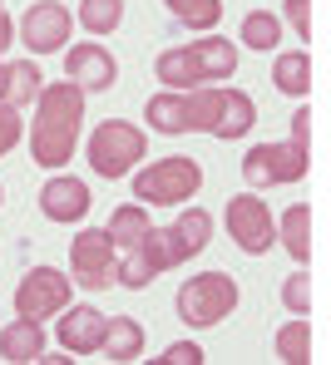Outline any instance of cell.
<instances>
[{"label": "cell", "mask_w": 331, "mask_h": 365, "mask_svg": "<svg viewBox=\"0 0 331 365\" xmlns=\"http://www.w3.org/2000/svg\"><path fill=\"white\" fill-rule=\"evenodd\" d=\"M79 128H84V89L69 84V79L40 84V94H35V128H30V158L40 168H65L74 158Z\"/></svg>", "instance_id": "6da1fadb"}, {"label": "cell", "mask_w": 331, "mask_h": 365, "mask_svg": "<svg viewBox=\"0 0 331 365\" xmlns=\"http://www.w3.org/2000/svg\"><path fill=\"white\" fill-rule=\"evenodd\" d=\"M203 187V168L198 158H188V153H168V158H158L153 168H143L138 178H133V197L148 207H178V202H188V197H198Z\"/></svg>", "instance_id": "7a4b0ae2"}, {"label": "cell", "mask_w": 331, "mask_h": 365, "mask_svg": "<svg viewBox=\"0 0 331 365\" xmlns=\"http://www.w3.org/2000/svg\"><path fill=\"white\" fill-rule=\"evenodd\" d=\"M238 282L228 277V272H203V277H188L183 287H178V321L183 326H193V331H203V326H218L223 316H233L238 311Z\"/></svg>", "instance_id": "3957f363"}, {"label": "cell", "mask_w": 331, "mask_h": 365, "mask_svg": "<svg viewBox=\"0 0 331 365\" xmlns=\"http://www.w3.org/2000/svg\"><path fill=\"white\" fill-rule=\"evenodd\" d=\"M138 158H143V128L109 119L89 133V168L99 178H124V173H133Z\"/></svg>", "instance_id": "277c9868"}, {"label": "cell", "mask_w": 331, "mask_h": 365, "mask_svg": "<svg viewBox=\"0 0 331 365\" xmlns=\"http://www.w3.org/2000/svg\"><path fill=\"white\" fill-rule=\"evenodd\" d=\"M114 267H119V247L109 242L104 227H84L69 242V282L84 292H104L114 287Z\"/></svg>", "instance_id": "5b68a950"}, {"label": "cell", "mask_w": 331, "mask_h": 365, "mask_svg": "<svg viewBox=\"0 0 331 365\" xmlns=\"http://www.w3.org/2000/svg\"><path fill=\"white\" fill-rule=\"evenodd\" d=\"M243 178L253 187H287L307 178V143H258L243 158Z\"/></svg>", "instance_id": "8992f818"}, {"label": "cell", "mask_w": 331, "mask_h": 365, "mask_svg": "<svg viewBox=\"0 0 331 365\" xmlns=\"http://www.w3.org/2000/svg\"><path fill=\"white\" fill-rule=\"evenodd\" d=\"M69 292H74V282H69L65 272H55V267H30V272L20 277V287H15V311H20V316H35V321L60 316L69 306Z\"/></svg>", "instance_id": "52a82bcc"}, {"label": "cell", "mask_w": 331, "mask_h": 365, "mask_svg": "<svg viewBox=\"0 0 331 365\" xmlns=\"http://www.w3.org/2000/svg\"><path fill=\"white\" fill-rule=\"evenodd\" d=\"M228 232H233V242L243 247L248 257H263V252H272V242H277L272 207H267L263 197H253V192L228 197Z\"/></svg>", "instance_id": "ba28073f"}, {"label": "cell", "mask_w": 331, "mask_h": 365, "mask_svg": "<svg viewBox=\"0 0 331 365\" xmlns=\"http://www.w3.org/2000/svg\"><path fill=\"white\" fill-rule=\"evenodd\" d=\"M69 25H74V20H69V5L40 0V5H30L25 20H20V40L30 45V55H55V50H65Z\"/></svg>", "instance_id": "9c48e42d"}, {"label": "cell", "mask_w": 331, "mask_h": 365, "mask_svg": "<svg viewBox=\"0 0 331 365\" xmlns=\"http://www.w3.org/2000/svg\"><path fill=\"white\" fill-rule=\"evenodd\" d=\"M65 79L69 84H79L84 94H104V89H114V79H119V64L114 55L104 50V45H74L65 55Z\"/></svg>", "instance_id": "30bf717a"}, {"label": "cell", "mask_w": 331, "mask_h": 365, "mask_svg": "<svg viewBox=\"0 0 331 365\" xmlns=\"http://www.w3.org/2000/svg\"><path fill=\"white\" fill-rule=\"evenodd\" d=\"M104 326H109V316H104L99 306H65L55 336H60V346H65L69 356H99Z\"/></svg>", "instance_id": "8fae6325"}, {"label": "cell", "mask_w": 331, "mask_h": 365, "mask_svg": "<svg viewBox=\"0 0 331 365\" xmlns=\"http://www.w3.org/2000/svg\"><path fill=\"white\" fill-rule=\"evenodd\" d=\"M89 182L79 178H50L45 187H40V212L50 217V222H84V212H89Z\"/></svg>", "instance_id": "7c38bea8"}, {"label": "cell", "mask_w": 331, "mask_h": 365, "mask_svg": "<svg viewBox=\"0 0 331 365\" xmlns=\"http://www.w3.org/2000/svg\"><path fill=\"white\" fill-rule=\"evenodd\" d=\"M143 119H148V128H153V133H168V138L193 133V104H188V89L153 94V99L143 104Z\"/></svg>", "instance_id": "4fadbf2b"}, {"label": "cell", "mask_w": 331, "mask_h": 365, "mask_svg": "<svg viewBox=\"0 0 331 365\" xmlns=\"http://www.w3.org/2000/svg\"><path fill=\"white\" fill-rule=\"evenodd\" d=\"M183 50H188V60H193L198 84H218V79H233V74H238V50H233V40H193V45H183Z\"/></svg>", "instance_id": "5bb4252c"}, {"label": "cell", "mask_w": 331, "mask_h": 365, "mask_svg": "<svg viewBox=\"0 0 331 365\" xmlns=\"http://www.w3.org/2000/svg\"><path fill=\"white\" fill-rule=\"evenodd\" d=\"M45 356V331H40V321L35 316H15L5 331H0V361H40Z\"/></svg>", "instance_id": "9a60e30c"}, {"label": "cell", "mask_w": 331, "mask_h": 365, "mask_svg": "<svg viewBox=\"0 0 331 365\" xmlns=\"http://www.w3.org/2000/svg\"><path fill=\"white\" fill-rule=\"evenodd\" d=\"M40 84H45V74H40V64H35V60H10V64H0V104H10V109L35 104Z\"/></svg>", "instance_id": "2e32d148"}, {"label": "cell", "mask_w": 331, "mask_h": 365, "mask_svg": "<svg viewBox=\"0 0 331 365\" xmlns=\"http://www.w3.org/2000/svg\"><path fill=\"white\" fill-rule=\"evenodd\" d=\"M99 356H109L114 365H129L143 356V326L133 316H109L104 326V341H99Z\"/></svg>", "instance_id": "e0dca14e"}, {"label": "cell", "mask_w": 331, "mask_h": 365, "mask_svg": "<svg viewBox=\"0 0 331 365\" xmlns=\"http://www.w3.org/2000/svg\"><path fill=\"white\" fill-rule=\"evenodd\" d=\"M277 237H282V247L297 262H312V207L307 202H292L282 212V222H277Z\"/></svg>", "instance_id": "ac0fdd59"}, {"label": "cell", "mask_w": 331, "mask_h": 365, "mask_svg": "<svg viewBox=\"0 0 331 365\" xmlns=\"http://www.w3.org/2000/svg\"><path fill=\"white\" fill-rule=\"evenodd\" d=\"M272 84H277L282 94H292V99H307V94H312V55H302V50L277 55V64H272Z\"/></svg>", "instance_id": "d6986e66"}, {"label": "cell", "mask_w": 331, "mask_h": 365, "mask_svg": "<svg viewBox=\"0 0 331 365\" xmlns=\"http://www.w3.org/2000/svg\"><path fill=\"white\" fill-rule=\"evenodd\" d=\"M213 237V212L208 207H188V212H178V222H173V242H178V257L188 262V257H198L203 247Z\"/></svg>", "instance_id": "ffe728a7"}, {"label": "cell", "mask_w": 331, "mask_h": 365, "mask_svg": "<svg viewBox=\"0 0 331 365\" xmlns=\"http://www.w3.org/2000/svg\"><path fill=\"white\" fill-rule=\"evenodd\" d=\"M153 222H148V207L143 202H124V207H114V217L104 222V232H109V242L119 247V252H129L143 232H148Z\"/></svg>", "instance_id": "44dd1931"}, {"label": "cell", "mask_w": 331, "mask_h": 365, "mask_svg": "<svg viewBox=\"0 0 331 365\" xmlns=\"http://www.w3.org/2000/svg\"><path fill=\"white\" fill-rule=\"evenodd\" d=\"M168 10L183 30H218L223 20V0H168Z\"/></svg>", "instance_id": "7402d4cb"}, {"label": "cell", "mask_w": 331, "mask_h": 365, "mask_svg": "<svg viewBox=\"0 0 331 365\" xmlns=\"http://www.w3.org/2000/svg\"><path fill=\"white\" fill-rule=\"evenodd\" d=\"M124 20V0H79V25L89 35H114Z\"/></svg>", "instance_id": "603a6c76"}, {"label": "cell", "mask_w": 331, "mask_h": 365, "mask_svg": "<svg viewBox=\"0 0 331 365\" xmlns=\"http://www.w3.org/2000/svg\"><path fill=\"white\" fill-rule=\"evenodd\" d=\"M277 40H282V20L272 15V10H253V15H243V45L248 50H277Z\"/></svg>", "instance_id": "cb8c5ba5"}, {"label": "cell", "mask_w": 331, "mask_h": 365, "mask_svg": "<svg viewBox=\"0 0 331 365\" xmlns=\"http://www.w3.org/2000/svg\"><path fill=\"white\" fill-rule=\"evenodd\" d=\"M277 356L287 365H307L312 361V326L297 316V321H287L282 331H277Z\"/></svg>", "instance_id": "d4e9b609"}, {"label": "cell", "mask_w": 331, "mask_h": 365, "mask_svg": "<svg viewBox=\"0 0 331 365\" xmlns=\"http://www.w3.org/2000/svg\"><path fill=\"white\" fill-rule=\"evenodd\" d=\"M153 74H158L168 89H198V74H193V60H188L183 45H178V50H163L158 64H153Z\"/></svg>", "instance_id": "484cf974"}, {"label": "cell", "mask_w": 331, "mask_h": 365, "mask_svg": "<svg viewBox=\"0 0 331 365\" xmlns=\"http://www.w3.org/2000/svg\"><path fill=\"white\" fill-rule=\"evenodd\" d=\"M282 306H287L292 316H312V277H307V272H292V277L282 282Z\"/></svg>", "instance_id": "4316f807"}, {"label": "cell", "mask_w": 331, "mask_h": 365, "mask_svg": "<svg viewBox=\"0 0 331 365\" xmlns=\"http://www.w3.org/2000/svg\"><path fill=\"white\" fill-rule=\"evenodd\" d=\"M20 133H25V123H20V109H10V104H0V158L20 143Z\"/></svg>", "instance_id": "83f0119b"}, {"label": "cell", "mask_w": 331, "mask_h": 365, "mask_svg": "<svg viewBox=\"0 0 331 365\" xmlns=\"http://www.w3.org/2000/svg\"><path fill=\"white\" fill-rule=\"evenodd\" d=\"M158 365H203V346L198 341H173V346L158 356Z\"/></svg>", "instance_id": "f1b7e54d"}, {"label": "cell", "mask_w": 331, "mask_h": 365, "mask_svg": "<svg viewBox=\"0 0 331 365\" xmlns=\"http://www.w3.org/2000/svg\"><path fill=\"white\" fill-rule=\"evenodd\" d=\"M287 5V25L297 30V40H312V0H282Z\"/></svg>", "instance_id": "f546056e"}, {"label": "cell", "mask_w": 331, "mask_h": 365, "mask_svg": "<svg viewBox=\"0 0 331 365\" xmlns=\"http://www.w3.org/2000/svg\"><path fill=\"white\" fill-rule=\"evenodd\" d=\"M312 138V109H297L292 114V143H307Z\"/></svg>", "instance_id": "4dcf8cb0"}, {"label": "cell", "mask_w": 331, "mask_h": 365, "mask_svg": "<svg viewBox=\"0 0 331 365\" xmlns=\"http://www.w3.org/2000/svg\"><path fill=\"white\" fill-rule=\"evenodd\" d=\"M10 40H15V25H10V15H5V10H0V55H5V50H10Z\"/></svg>", "instance_id": "1f68e13d"}, {"label": "cell", "mask_w": 331, "mask_h": 365, "mask_svg": "<svg viewBox=\"0 0 331 365\" xmlns=\"http://www.w3.org/2000/svg\"><path fill=\"white\" fill-rule=\"evenodd\" d=\"M0 202H5V187H0Z\"/></svg>", "instance_id": "d6a6232c"}]
</instances>
